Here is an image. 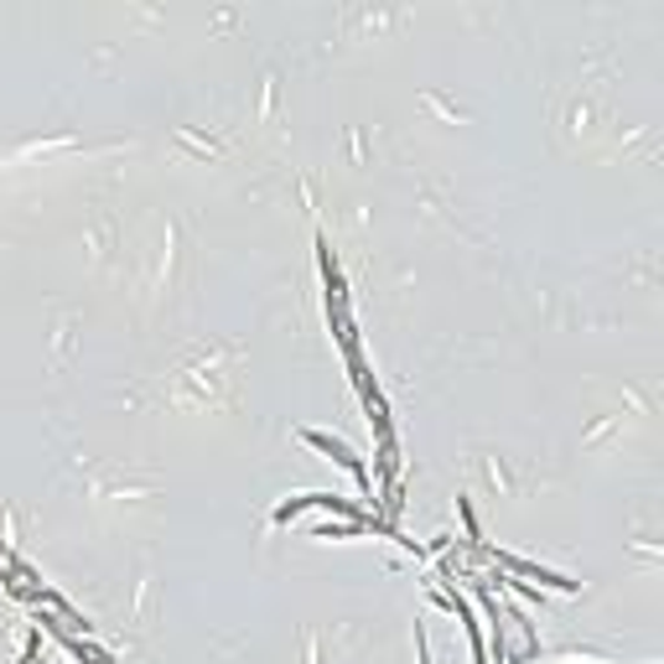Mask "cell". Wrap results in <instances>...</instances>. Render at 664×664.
Wrapping results in <instances>:
<instances>
[{
	"label": "cell",
	"instance_id": "obj_2",
	"mask_svg": "<svg viewBox=\"0 0 664 664\" xmlns=\"http://www.w3.org/2000/svg\"><path fill=\"white\" fill-rule=\"evenodd\" d=\"M478 556H488L498 566V572H519V576H535L540 587H556V592H576L582 582H572V576H560V572H545V566H535V560H519V556H509V550H484L478 545Z\"/></svg>",
	"mask_w": 664,
	"mask_h": 664
},
{
	"label": "cell",
	"instance_id": "obj_1",
	"mask_svg": "<svg viewBox=\"0 0 664 664\" xmlns=\"http://www.w3.org/2000/svg\"><path fill=\"white\" fill-rule=\"evenodd\" d=\"M302 441L306 447H318V452H328L332 462H343L353 478H359V488L363 494H374V478H369V468H363V457L348 447V441H338V437H328V431H302Z\"/></svg>",
	"mask_w": 664,
	"mask_h": 664
}]
</instances>
